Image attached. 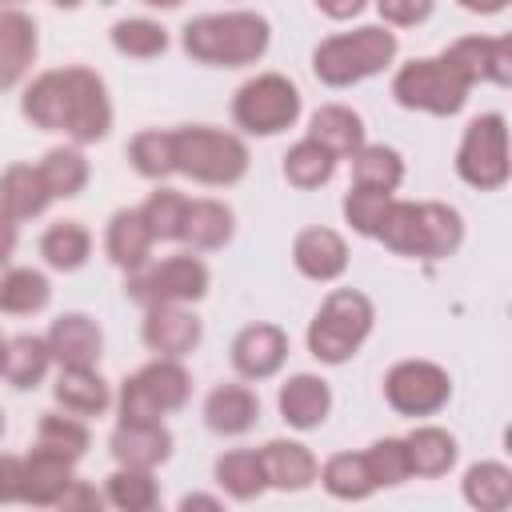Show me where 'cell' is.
I'll use <instances>...</instances> for the list:
<instances>
[{"label":"cell","instance_id":"db71d44e","mask_svg":"<svg viewBox=\"0 0 512 512\" xmlns=\"http://www.w3.org/2000/svg\"><path fill=\"white\" fill-rule=\"evenodd\" d=\"M192 508H204V512H220L224 504H220V496H204V492H188V496L180 500V512H192Z\"/></svg>","mask_w":512,"mask_h":512},{"label":"cell","instance_id":"7dc6e473","mask_svg":"<svg viewBox=\"0 0 512 512\" xmlns=\"http://www.w3.org/2000/svg\"><path fill=\"white\" fill-rule=\"evenodd\" d=\"M388 200H392L388 192H372V188H356V184H352L340 208H344V220L352 224V232H360V236H376Z\"/></svg>","mask_w":512,"mask_h":512},{"label":"cell","instance_id":"7a4b0ae2","mask_svg":"<svg viewBox=\"0 0 512 512\" xmlns=\"http://www.w3.org/2000/svg\"><path fill=\"white\" fill-rule=\"evenodd\" d=\"M396 48H400L396 32H388L384 24H360L352 32H336L320 40L312 52V72L328 88H348L384 72L396 60Z\"/></svg>","mask_w":512,"mask_h":512},{"label":"cell","instance_id":"ab89813d","mask_svg":"<svg viewBox=\"0 0 512 512\" xmlns=\"http://www.w3.org/2000/svg\"><path fill=\"white\" fill-rule=\"evenodd\" d=\"M332 172H336V156L332 152H324L316 140H296L288 152H284V180L292 184V188H320V184H328L332 180Z\"/></svg>","mask_w":512,"mask_h":512},{"label":"cell","instance_id":"2e32d148","mask_svg":"<svg viewBox=\"0 0 512 512\" xmlns=\"http://www.w3.org/2000/svg\"><path fill=\"white\" fill-rule=\"evenodd\" d=\"M288 360V332L280 324H248L232 340V368L244 380H268Z\"/></svg>","mask_w":512,"mask_h":512},{"label":"cell","instance_id":"1f68e13d","mask_svg":"<svg viewBox=\"0 0 512 512\" xmlns=\"http://www.w3.org/2000/svg\"><path fill=\"white\" fill-rule=\"evenodd\" d=\"M460 492L476 512H504L512 504V468L500 460H480L464 472Z\"/></svg>","mask_w":512,"mask_h":512},{"label":"cell","instance_id":"8fae6325","mask_svg":"<svg viewBox=\"0 0 512 512\" xmlns=\"http://www.w3.org/2000/svg\"><path fill=\"white\" fill-rule=\"evenodd\" d=\"M68 72V112H64V136L72 144H96L108 136L112 128V100H108V88L104 80L92 72V68H64Z\"/></svg>","mask_w":512,"mask_h":512},{"label":"cell","instance_id":"4316f807","mask_svg":"<svg viewBox=\"0 0 512 512\" xmlns=\"http://www.w3.org/2000/svg\"><path fill=\"white\" fill-rule=\"evenodd\" d=\"M308 140H316L336 160H352V152L364 144V120L344 104H324L308 120Z\"/></svg>","mask_w":512,"mask_h":512},{"label":"cell","instance_id":"ffe728a7","mask_svg":"<svg viewBox=\"0 0 512 512\" xmlns=\"http://www.w3.org/2000/svg\"><path fill=\"white\" fill-rule=\"evenodd\" d=\"M260 464H264V480L276 492H304L316 484V456L300 444V440H268L260 448Z\"/></svg>","mask_w":512,"mask_h":512},{"label":"cell","instance_id":"f1b7e54d","mask_svg":"<svg viewBox=\"0 0 512 512\" xmlns=\"http://www.w3.org/2000/svg\"><path fill=\"white\" fill-rule=\"evenodd\" d=\"M376 240L392 248L396 256H424L428 260V236H424V208L412 200H388L384 220L376 228Z\"/></svg>","mask_w":512,"mask_h":512},{"label":"cell","instance_id":"74e56055","mask_svg":"<svg viewBox=\"0 0 512 512\" xmlns=\"http://www.w3.org/2000/svg\"><path fill=\"white\" fill-rule=\"evenodd\" d=\"M40 256L56 272H76L92 256V232L80 220H60L40 236Z\"/></svg>","mask_w":512,"mask_h":512},{"label":"cell","instance_id":"91938a15","mask_svg":"<svg viewBox=\"0 0 512 512\" xmlns=\"http://www.w3.org/2000/svg\"><path fill=\"white\" fill-rule=\"evenodd\" d=\"M4 428H8V420H4V408H0V436H4Z\"/></svg>","mask_w":512,"mask_h":512},{"label":"cell","instance_id":"4fadbf2b","mask_svg":"<svg viewBox=\"0 0 512 512\" xmlns=\"http://www.w3.org/2000/svg\"><path fill=\"white\" fill-rule=\"evenodd\" d=\"M204 336V324L196 312H188V304H152L144 308V324H140V340L148 344V352L156 356H188Z\"/></svg>","mask_w":512,"mask_h":512},{"label":"cell","instance_id":"d6986e66","mask_svg":"<svg viewBox=\"0 0 512 512\" xmlns=\"http://www.w3.org/2000/svg\"><path fill=\"white\" fill-rule=\"evenodd\" d=\"M108 452L124 468H148V472H156L172 456V432L164 428V420L116 424V432L108 436Z\"/></svg>","mask_w":512,"mask_h":512},{"label":"cell","instance_id":"603a6c76","mask_svg":"<svg viewBox=\"0 0 512 512\" xmlns=\"http://www.w3.org/2000/svg\"><path fill=\"white\" fill-rule=\"evenodd\" d=\"M152 244H156V240H152V232H148L140 208H120V212H112L108 232H104V252H108V260H112L116 268H124V272L144 268L148 256H152Z\"/></svg>","mask_w":512,"mask_h":512},{"label":"cell","instance_id":"484cf974","mask_svg":"<svg viewBox=\"0 0 512 512\" xmlns=\"http://www.w3.org/2000/svg\"><path fill=\"white\" fill-rule=\"evenodd\" d=\"M404 448H408V468L412 476H424V480H436V476H448L456 456H460V444L448 428L440 424H420L404 436Z\"/></svg>","mask_w":512,"mask_h":512},{"label":"cell","instance_id":"681fc988","mask_svg":"<svg viewBox=\"0 0 512 512\" xmlns=\"http://www.w3.org/2000/svg\"><path fill=\"white\" fill-rule=\"evenodd\" d=\"M0 504H24V456L0 452Z\"/></svg>","mask_w":512,"mask_h":512},{"label":"cell","instance_id":"f546056e","mask_svg":"<svg viewBox=\"0 0 512 512\" xmlns=\"http://www.w3.org/2000/svg\"><path fill=\"white\" fill-rule=\"evenodd\" d=\"M52 204L48 188H44V176L36 164H8L0 172V208L12 216V220H32L40 216L44 208Z\"/></svg>","mask_w":512,"mask_h":512},{"label":"cell","instance_id":"ba28073f","mask_svg":"<svg viewBox=\"0 0 512 512\" xmlns=\"http://www.w3.org/2000/svg\"><path fill=\"white\" fill-rule=\"evenodd\" d=\"M512 160H508V120L500 112H484L476 116L456 148V176L468 188L480 192H496L508 184Z\"/></svg>","mask_w":512,"mask_h":512},{"label":"cell","instance_id":"8992f818","mask_svg":"<svg viewBox=\"0 0 512 512\" xmlns=\"http://www.w3.org/2000/svg\"><path fill=\"white\" fill-rule=\"evenodd\" d=\"M232 120L248 136H276L300 120V88L280 72H260L236 88Z\"/></svg>","mask_w":512,"mask_h":512},{"label":"cell","instance_id":"7bdbcfd3","mask_svg":"<svg viewBox=\"0 0 512 512\" xmlns=\"http://www.w3.org/2000/svg\"><path fill=\"white\" fill-rule=\"evenodd\" d=\"M128 160L144 180H164L176 172V148H172V132L160 128H144L132 136L128 144Z\"/></svg>","mask_w":512,"mask_h":512},{"label":"cell","instance_id":"e575fe53","mask_svg":"<svg viewBox=\"0 0 512 512\" xmlns=\"http://www.w3.org/2000/svg\"><path fill=\"white\" fill-rule=\"evenodd\" d=\"M404 180V156L388 144H360V152H352V184L356 188H372V192H396Z\"/></svg>","mask_w":512,"mask_h":512},{"label":"cell","instance_id":"9c48e42d","mask_svg":"<svg viewBox=\"0 0 512 512\" xmlns=\"http://www.w3.org/2000/svg\"><path fill=\"white\" fill-rule=\"evenodd\" d=\"M208 264L192 252H180V256H168L160 264H144L136 272H128V300H136L140 308H152V304H192L208 292Z\"/></svg>","mask_w":512,"mask_h":512},{"label":"cell","instance_id":"30bf717a","mask_svg":"<svg viewBox=\"0 0 512 512\" xmlns=\"http://www.w3.org/2000/svg\"><path fill=\"white\" fill-rule=\"evenodd\" d=\"M452 396V376L432 360H400L384 372V400L400 416H436Z\"/></svg>","mask_w":512,"mask_h":512},{"label":"cell","instance_id":"b9f144b4","mask_svg":"<svg viewBox=\"0 0 512 512\" xmlns=\"http://www.w3.org/2000/svg\"><path fill=\"white\" fill-rule=\"evenodd\" d=\"M108 36H112V48L120 56H132V60H152L168 48V28L156 24V20H144V16L116 20Z\"/></svg>","mask_w":512,"mask_h":512},{"label":"cell","instance_id":"680465c9","mask_svg":"<svg viewBox=\"0 0 512 512\" xmlns=\"http://www.w3.org/2000/svg\"><path fill=\"white\" fill-rule=\"evenodd\" d=\"M4 348H8V340L0 336V368H4Z\"/></svg>","mask_w":512,"mask_h":512},{"label":"cell","instance_id":"60d3db41","mask_svg":"<svg viewBox=\"0 0 512 512\" xmlns=\"http://www.w3.org/2000/svg\"><path fill=\"white\" fill-rule=\"evenodd\" d=\"M36 444L76 464L88 452L92 436H88V428H84L80 416H72V412H44L40 424H36Z\"/></svg>","mask_w":512,"mask_h":512},{"label":"cell","instance_id":"9a60e30c","mask_svg":"<svg viewBox=\"0 0 512 512\" xmlns=\"http://www.w3.org/2000/svg\"><path fill=\"white\" fill-rule=\"evenodd\" d=\"M36 52H40L36 20L16 4H0V92L16 88L32 72Z\"/></svg>","mask_w":512,"mask_h":512},{"label":"cell","instance_id":"4dcf8cb0","mask_svg":"<svg viewBox=\"0 0 512 512\" xmlns=\"http://www.w3.org/2000/svg\"><path fill=\"white\" fill-rule=\"evenodd\" d=\"M48 368H52V352H48V340H44V336H28V332H24V336H12V340H8L0 376H4L12 388L28 392V388L44 384Z\"/></svg>","mask_w":512,"mask_h":512},{"label":"cell","instance_id":"3957f363","mask_svg":"<svg viewBox=\"0 0 512 512\" xmlns=\"http://www.w3.org/2000/svg\"><path fill=\"white\" fill-rule=\"evenodd\" d=\"M372 324H376L372 300L356 288H336V292L324 296L320 312L308 324V352L320 364H344L360 352Z\"/></svg>","mask_w":512,"mask_h":512},{"label":"cell","instance_id":"5b68a950","mask_svg":"<svg viewBox=\"0 0 512 512\" xmlns=\"http://www.w3.org/2000/svg\"><path fill=\"white\" fill-rule=\"evenodd\" d=\"M188 396H192L188 368L176 356H156L120 384L116 412L120 424H148V420H164L168 412H180Z\"/></svg>","mask_w":512,"mask_h":512},{"label":"cell","instance_id":"c3c4849f","mask_svg":"<svg viewBox=\"0 0 512 512\" xmlns=\"http://www.w3.org/2000/svg\"><path fill=\"white\" fill-rule=\"evenodd\" d=\"M380 20L392 28H416L432 16V0H376Z\"/></svg>","mask_w":512,"mask_h":512},{"label":"cell","instance_id":"e0dca14e","mask_svg":"<svg viewBox=\"0 0 512 512\" xmlns=\"http://www.w3.org/2000/svg\"><path fill=\"white\" fill-rule=\"evenodd\" d=\"M276 408H280V420L296 432H312L328 420L332 412V388L324 376L316 372H296L280 384V396H276Z\"/></svg>","mask_w":512,"mask_h":512},{"label":"cell","instance_id":"f907efd6","mask_svg":"<svg viewBox=\"0 0 512 512\" xmlns=\"http://www.w3.org/2000/svg\"><path fill=\"white\" fill-rule=\"evenodd\" d=\"M100 504H104V492H96L88 480H72L56 500V508H100Z\"/></svg>","mask_w":512,"mask_h":512},{"label":"cell","instance_id":"d590c367","mask_svg":"<svg viewBox=\"0 0 512 512\" xmlns=\"http://www.w3.org/2000/svg\"><path fill=\"white\" fill-rule=\"evenodd\" d=\"M36 168H40L44 188H48L52 200H72L88 184V160H84L80 144H56V148H48Z\"/></svg>","mask_w":512,"mask_h":512},{"label":"cell","instance_id":"7c38bea8","mask_svg":"<svg viewBox=\"0 0 512 512\" xmlns=\"http://www.w3.org/2000/svg\"><path fill=\"white\" fill-rule=\"evenodd\" d=\"M468 88L472 84H512V36H460L440 56Z\"/></svg>","mask_w":512,"mask_h":512},{"label":"cell","instance_id":"83f0119b","mask_svg":"<svg viewBox=\"0 0 512 512\" xmlns=\"http://www.w3.org/2000/svg\"><path fill=\"white\" fill-rule=\"evenodd\" d=\"M232 232H236V216H232L228 204H220V200H188L180 240L192 252H216V248H224L232 240Z\"/></svg>","mask_w":512,"mask_h":512},{"label":"cell","instance_id":"277c9868","mask_svg":"<svg viewBox=\"0 0 512 512\" xmlns=\"http://www.w3.org/2000/svg\"><path fill=\"white\" fill-rule=\"evenodd\" d=\"M172 148H176V172L212 188H228L248 172V144L224 128H208V124L176 128Z\"/></svg>","mask_w":512,"mask_h":512},{"label":"cell","instance_id":"44dd1931","mask_svg":"<svg viewBox=\"0 0 512 512\" xmlns=\"http://www.w3.org/2000/svg\"><path fill=\"white\" fill-rule=\"evenodd\" d=\"M260 420V396L248 384H216L204 396V424L216 436H244Z\"/></svg>","mask_w":512,"mask_h":512},{"label":"cell","instance_id":"ac0fdd59","mask_svg":"<svg viewBox=\"0 0 512 512\" xmlns=\"http://www.w3.org/2000/svg\"><path fill=\"white\" fill-rule=\"evenodd\" d=\"M292 264L308 280H320V284L340 280L348 272V244L336 228H320V224L304 228L292 240Z\"/></svg>","mask_w":512,"mask_h":512},{"label":"cell","instance_id":"f6af8a7d","mask_svg":"<svg viewBox=\"0 0 512 512\" xmlns=\"http://www.w3.org/2000/svg\"><path fill=\"white\" fill-rule=\"evenodd\" d=\"M424 236H428V260H444L460 248L464 240V220L456 208L440 204V200H424Z\"/></svg>","mask_w":512,"mask_h":512},{"label":"cell","instance_id":"6da1fadb","mask_svg":"<svg viewBox=\"0 0 512 512\" xmlns=\"http://www.w3.org/2000/svg\"><path fill=\"white\" fill-rule=\"evenodd\" d=\"M272 28L260 12L236 8V12H204L184 24L180 44L196 64L212 68H244L256 64L268 52Z\"/></svg>","mask_w":512,"mask_h":512},{"label":"cell","instance_id":"11a10c76","mask_svg":"<svg viewBox=\"0 0 512 512\" xmlns=\"http://www.w3.org/2000/svg\"><path fill=\"white\" fill-rule=\"evenodd\" d=\"M460 8H468V12H476V16H496V12H504L512 0H456Z\"/></svg>","mask_w":512,"mask_h":512},{"label":"cell","instance_id":"d4e9b609","mask_svg":"<svg viewBox=\"0 0 512 512\" xmlns=\"http://www.w3.org/2000/svg\"><path fill=\"white\" fill-rule=\"evenodd\" d=\"M76 480L72 472V460L48 452V448H32L24 456V504H36V508H56V500L64 496V488Z\"/></svg>","mask_w":512,"mask_h":512},{"label":"cell","instance_id":"bcb514c9","mask_svg":"<svg viewBox=\"0 0 512 512\" xmlns=\"http://www.w3.org/2000/svg\"><path fill=\"white\" fill-rule=\"evenodd\" d=\"M364 464H368L376 488H396V484H404V480L412 476V468H408V448H404L400 436H384V440L368 444Z\"/></svg>","mask_w":512,"mask_h":512},{"label":"cell","instance_id":"cb8c5ba5","mask_svg":"<svg viewBox=\"0 0 512 512\" xmlns=\"http://www.w3.org/2000/svg\"><path fill=\"white\" fill-rule=\"evenodd\" d=\"M52 396L64 412H72L80 420L84 416H104L112 408V388L96 368H60V376L52 384Z\"/></svg>","mask_w":512,"mask_h":512},{"label":"cell","instance_id":"f5cc1de1","mask_svg":"<svg viewBox=\"0 0 512 512\" xmlns=\"http://www.w3.org/2000/svg\"><path fill=\"white\" fill-rule=\"evenodd\" d=\"M368 0H316V8L328 16V20H352L364 12Z\"/></svg>","mask_w":512,"mask_h":512},{"label":"cell","instance_id":"94428289","mask_svg":"<svg viewBox=\"0 0 512 512\" xmlns=\"http://www.w3.org/2000/svg\"><path fill=\"white\" fill-rule=\"evenodd\" d=\"M0 4H20V0H0Z\"/></svg>","mask_w":512,"mask_h":512},{"label":"cell","instance_id":"8d00e7d4","mask_svg":"<svg viewBox=\"0 0 512 512\" xmlns=\"http://www.w3.org/2000/svg\"><path fill=\"white\" fill-rule=\"evenodd\" d=\"M212 472H216V484H220L232 500H240V504L256 500V496L268 488L264 464H260V448H232V452H224V456L216 460Z\"/></svg>","mask_w":512,"mask_h":512},{"label":"cell","instance_id":"9f6ffc18","mask_svg":"<svg viewBox=\"0 0 512 512\" xmlns=\"http://www.w3.org/2000/svg\"><path fill=\"white\" fill-rule=\"evenodd\" d=\"M144 4H148V8H180L184 0H144Z\"/></svg>","mask_w":512,"mask_h":512},{"label":"cell","instance_id":"d6a6232c","mask_svg":"<svg viewBox=\"0 0 512 512\" xmlns=\"http://www.w3.org/2000/svg\"><path fill=\"white\" fill-rule=\"evenodd\" d=\"M52 300V284L44 272L36 268H12L4 264L0 268V312L8 316H32V312H44Z\"/></svg>","mask_w":512,"mask_h":512},{"label":"cell","instance_id":"5bb4252c","mask_svg":"<svg viewBox=\"0 0 512 512\" xmlns=\"http://www.w3.org/2000/svg\"><path fill=\"white\" fill-rule=\"evenodd\" d=\"M48 352L60 368H96L104 356V332L88 312H64L48 328Z\"/></svg>","mask_w":512,"mask_h":512},{"label":"cell","instance_id":"f35d334b","mask_svg":"<svg viewBox=\"0 0 512 512\" xmlns=\"http://www.w3.org/2000/svg\"><path fill=\"white\" fill-rule=\"evenodd\" d=\"M156 500H160V488L148 468L116 464V472L104 480V504H112L120 512H148V508H156Z\"/></svg>","mask_w":512,"mask_h":512},{"label":"cell","instance_id":"836d02e7","mask_svg":"<svg viewBox=\"0 0 512 512\" xmlns=\"http://www.w3.org/2000/svg\"><path fill=\"white\" fill-rule=\"evenodd\" d=\"M316 480L332 500H368L376 492V480L364 464V452H336L320 464Z\"/></svg>","mask_w":512,"mask_h":512},{"label":"cell","instance_id":"52a82bcc","mask_svg":"<svg viewBox=\"0 0 512 512\" xmlns=\"http://www.w3.org/2000/svg\"><path fill=\"white\" fill-rule=\"evenodd\" d=\"M392 96L400 108H412V112L456 116L468 104V84L440 56H420V60H408L396 68Z\"/></svg>","mask_w":512,"mask_h":512},{"label":"cell","instance_id":"7402d4cb","mask_svg":"<svg viewBox=\"0 0 512 512\" xmlns=\"http://www.w3.org/2000/svg\"><path fill=\"white\" fill-rule=\"evenodd\" d=\"M20 112L32 128L40 132H64V112H68V72L64 68H52V72H40L24 96H20Z\"/></svg>","mask_w":512,"mask_h":512},{"label":"cell","instance_id":"816d5d0a","mask_svg":"<svg viewBox=\"0 0 512 512\" xmlns=\"http://www.w3.org/2000/svg\"><path fill=\"white\" fill-rule=\"evenodd\" d=\"M16 244H20V220H12V216L0 208V268L12 260Z\"/></svg>","mask_w":512,"mask_h":512},{"label":"cell","instance_id":"ee69618b","mask_svg":"<svg viewBox=\"0 0 512 512\" xmlns=\"http://www.w3.org/2000/svg\"><path fill=\"white\" fill-rule=\"evenodd\" d=\"M184 208H188V196L176 192V188H156L144 204H140V216L152 232V240H180V228H184Z\"/></svg>","mask_w":512,"mask_h":512},{"label":"cell","instance_id":"6f0895ef","mask_svg":"<svg viewBox=\"0 0 512 512\" xmlns=\"http://www.w3.org/2000/svg\"><path fill=\"white\" fill-rule=\"evenodd\" d=\"M52 4H56V8H80L84 0H52Z\"/></svg>","mask_w":512,"mask_h":512}]
</instances>
